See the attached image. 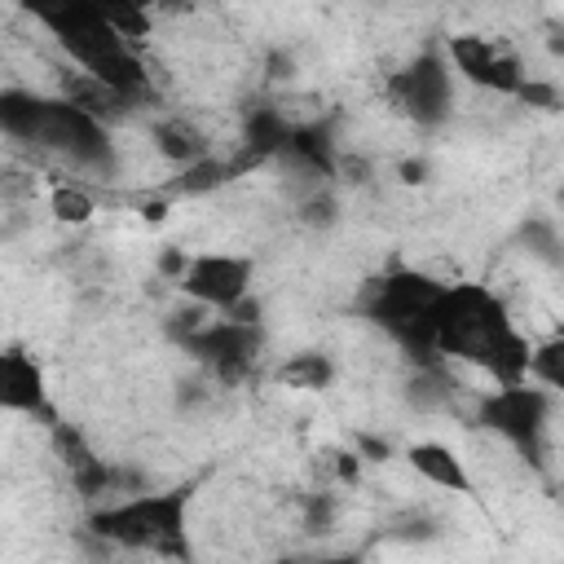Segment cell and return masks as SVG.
Returning <instances> with one entry per match:
<instances>
[{
	"label": "cell",
	"mask_w": 564,
	"mask_h": 564,
	"mask_svg": "<svg viewBox=\"0 0 564 564\" xmlns=\"http://www.w3.org/2000/svg\"><path fill=\"white\" fill-rule=\"evenodd\" d=\"M432 352L471 361L489 370L498 383H520L529 379V339L516 330L507 308L471 282L445 286L436 317H432Z\"/></svg>",
	"instance_id": "1"
},
{
	"label": "cell",
	"mask_w": 564,
	"mask_h": 564,
	"mask_svg": "<svg viewBox=\"0 0 564 564\" xmlns=\"http://www.w3.org/2000/svg\"><path fill=\"white\" fill-rule=\"evenodd\" d=\"M185 507H189V494H132V498L97 511L93 524L101 538H110L119 546L176 555V551H185Z\"/></svg>",
	"instance_id": "2"
},
{
	"label": "cell",
	"mask_w": 564,
	"mask_h": 564,
	"mask_svg": "<svg viewBox=\"0 0 564 564\" xmlns=\"http://www.w3.org/2000/svg\"><path fill=\"white\" fill-rule=\"evenodd\" d=\"M445 282L423 278V273H392L375 282L370 291V317L410 352H432V317L441 304Z\"/></svg>",
	"instance_id": "3"
},
{
	"label": "cell",
	"mask_w": 564,
	"mask_h": 564,
	"mask_svg": "<svg viewBox=\"0 0 564 564\" xmlns=\"http://www.w3.org/2000/svg\"><path fill=\"white\" fill-rule=\"evenodd\" d=\"M449 70L476 88L489 93H524V66L520 57L494 40V35H454L449 40Z\"/></svg>",
	"instance_id": "4"
},
{
	"label": "cell",
	"mask_w": 564,
	"mask_h": 564,
	"mask_svg": "<svg viewBox=\"0 0 564 564\" xmlns=\"http://www.w3.org/2000/svg\"><path fill=\"white\" fill-rule=\"evenodd\" d=\"M247 286H251V260L247 256L203 251V256L185 260V269H181V291L207 313L234 308L238 300H247Z\"/></svg>",
	"instance_id": "5"
},
{
	"label": "cell",
	"mask_w": 564,
	"mask_h": 564,
	"mask_svg": "<svg viewBox=\"0 0 564 564\" xmlns=\"http://www.w3.org/2000/svg\"><path fill=\"white\" fill-rule=\"evenodd\" d=\"M485 423L516 441L520 449H533L542 427L551 423V388L520 379V383H498L494 397L485 401Z\"/></svg>",
	"instance_id": "6"
},
{
	"label": "cell",
	"mask_w": 564,
	"mask_h": 564,
	"mask_svg": "<svg viewBox=\"0 0 564 564\" xmlns=\"http://www.w3.org/2000/svg\"><path fill=\"white\" fill-rule=\"evenodd\" d=\"M392 93L401 101V110H410L414 119L423 123H436L449 115V101H454V70L445 57L427 53L419 57L414 66H405L397 79H392Z\"/></svg>",
	"instance_id": "7"
},
{
	"label": "cell",
	"mask_w": 564,
	"mask_h": 564,
	"mask_svg": "<svg viewBox=\"0 0 564 564\" xmlns=\"http://www.w3.org/2000/svg\"><path fill=\"white\" fill-rule=\"evenodd\" d=\"M0 410H44V375L22 348H0Z\"/></svg>",
	"instance_id": "8"
},
{
	"label": "cell",
	"mask_w": 564,
	"mask_h": 564,
	"mask_svg": "<svg viewBox=\"0 0 564 564\" xmlns=\"http://www.w3.org/2000/svg\"><path fill=\"white\" fill-rule=\"evenodd\" d=\"M410 467H414L423 480L441 485V489H458V494L471 489L463 458H458L449 445H441V441H419V445H410Z\"/></svg>",
	"instance_id": "9"
},
{
	"label": "cell",
	"mask_w": 564,
	"mask_h": 564,
	"mask_svg": "<svg viewBox=\"0 0 564 564\" xmlns=\"http://www.w3.org/2000/svg\"><path fill=\"white\" fill-rule=\"evenodd\" d=\"M335 379V361L326 352H291L278 366V383L291 392H322Z\"/></svg>",
	"instance_id": "10"
},
{
	"label": "cell",
	"mask_w": 564,
	"mask_h": 564,
	"mask_svg": "<svg viewBox=\"0 0 564 564\" xmlns=\"http://www.w3.org/2000/svg\"><path fill=\"white\" fill-rule=\"evenodd\" d=\"M154 145H159V154L172 159L176 167H189V163L207 159V141H203V132H198L194 123H185V119H167V123H159V128H154Z\"/></svg>",
	"instance_id": "11"
},
{
	"label": "cell",
	"mask_w": 564,
	"mask_h": 564,
	"mask_svg": "<svg viewBox=\"0 0 564 564\" xmlns=\"http://www.w3.org/2000/svg\"><path fill=\"white\" fill-rule=\"evenodd\" d=\"M53 216L79 225V220L93 216V198H88L79 185H57V189H53Z\"/></svg>",
	"instance_id": "12"
}]
</instances>
